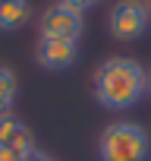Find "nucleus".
Here are the masks:
<instances>
[{
	"instance_id": "obj_1",
	"label": "nucleus",
	"mask_w": 151,
	"mask_h": 161,
	"mask_svg": "<svg viewBox=\"0 0 151 161\" xmlns=\"http://www.w3.org/2000/svg\"><path fill=\"white\" fill-rule=\"evenodd\" d=\"M148 92V69L132 57H107L95 73V98L110 111H126Z\"/></svg>"
},
{
	"instance_id": "obj_2",
	"label": "nucleus",
	"mask_w": 151,
	"mask_h": 161,
	"mask_svg": "<svg viewBox=\"0 0 151 161\" xmlns=\"http://www.w3.org/2000/svg\"><path fill=\"white\" fill-rule=\"evenodd\" d=\"M98 158L101 161H148L151 139L132 120L107 123L101 130V139H98Z\"/></svg>"
},
{
	"instance_id": "obj_3",
	"label": "nucleus",
	"mask_w": 151,
	"mask_h": 161,
	"mask_svg": "<svg viewBox=\"0 0 151 161\" xmlns=\"http://www.w3.org/2000/svg\"><path fill=\"white\" fill-rule=\"evenodd\" d=\"M148 19L145 0H117L107 13V29L117 41H135L148 32Z\"/></svg>"
},
{
	"instance_id": "obj_4",
	"label": "nucleus",
	"mask_w": 151,
	"mask_h": 161,
	"mask_svg": "<svg viewBox=\"0 0 151 161\" xmlns=\"http://www.w3.org/2000/svg\"><path fill=\"white\" fill-rule=\"evenodd\" d=\"M41 25V38H63V41H79L85 32V19L82 13H76L66 3H54L41 13L38 19Z\"/></svg>"
},
{
	"instance_id": "obj_5",
	"label": "nucleus",
	"mask_w": 151,
	"mask_h": 161,
	"mask_svg": "<svg viewBox=\"0 0 151 161\" xmlns=\"http://www.w3.org/2000/svg\"><path fill=\"white\" fill-rule=\"evenodd\" d=\"M35 60L44 69H69L76 60H79V44L76 41H63V38H38L35 44Z\"/></svg>"
},
{
	"instance_id": "obj_6",
	"label": "nucleus",
	"mask_w": 151,
	"mask_h": 161,
	"mask_svg": "<svg viewBox=\"0 0 151 161\" xmlns=\"http://www.w3.org/2000/svg\"><path fill=\"white\" fill-rule=\"evenodd\" d=\"M0 145L19 152L22 158H29V155L35 152V136H32V130H29L19 117L3 114V117H0Z\"/></svg>"
},
{
	"instance_id": "obj_7",
	"label": "nucleus",
	"mask_w": 151,
	"mask_h": 161,
	"mask_svg": "<svg viewBox=\"0 0 151 161\" xmlns=\"http://www.w3.org/2000/svg\"><path fill=\"white\" fill-rule=\"evenodd\" d=\"M32 19L29 0H0V32H16Z\"/></svg>"
},
{
	"instance_id": "obj_8",
	"label": "nucleus",
	"mask_w": 151,
	"mask_h": 161,
	"mask_svg": "<svg viewBox=\"0 0 151 161\" xmlns=\"http://www.w3.org/2000/svg\"><path fill=\"white\" fill-rule=\"evenodd\" d=\"M16 95H19V79H16V73H13L10 66L0 63V117L10 114Z\"/></svg>"
},
{
	"instance_id": "obj_9",
	"label": "nucleus",
	"mask_w": 151,
	"mask_h": 161,
	"mask_svg": "<svg viewBox=\"0 0 151 161\" xmlns=\"http://www.w3.org/2000/svg\"><path fill=\"white\" fill-rule=\"evenodd\" d=\"M60 3H66V7H72L76 13H85V10H91V7H98L101 0H60Z\"/></svg>"
},
{
	"instance_id": "obj_10",
	"label": "nucleus",
	"mask_w": 151,
	"mask_h": 161,
	"mask_svg": "<svg viewBox=\"0 0 151 161\" xmlns=\"http://www.w3.org/2000/svg\"><path fill=\"white\" fill-rule=\"evenodd\" d=\"M0 161H25L19 152H13V148H3V145H0Z\"/></svg>"
},
{
	"instance_id": "obj_11",
	"label": "nucleus",
	"mask_w": 151,
	"mask_h": 161,
	"mask_svg": "<svg viewBox=\"0 0 151 161\" xmlns=\"http://www.w3.org/2000/svg\"><path fill=\"white\" fill-rule=\"evenodd\" d=\"M25 161H50V158H47V155H44V152H38V148H35V152H32V155H29V158H25Z\"/></svg>"
},
{
	"instance_id": "obj_12",
	"label": "nucleus",
	"mask_w": 151,
	"mask_h": 161,
	"mask_svg": "<svg viewBox=\"0 0 151 161\" xmlns=\"http://www.w3.org/2000/svg\"><path fill=\"white\" fill-rule=\"evenodd\" d=\"M145 10H148V16H151V0H145Z\"/></svg>"
},
{
	"instance_id": "obj_13",
	"label": "nucleus",
	"mask_w": 151,
	"mask_h": 161,
	"mask_svg": "<svg viewBox=\"0 0 151 161\" xmlns=\"http://www.w3.org/2000/svg\"><path fill=\"white\" fill-rule=\"evenodd\" d=\"M148 95H151V69H148Z\"/></svg>"
}]
</instances>
